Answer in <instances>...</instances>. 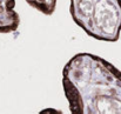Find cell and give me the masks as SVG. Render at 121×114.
I'll use <instances>...</instances> for the list:
<instances>
[{
    "label": "cell",
    "instance_id": "cell-1",
    "mask_svg": "<svg viewBox=\"0 0 121 114\" xmlns=\"http://www.w3.org/2000/svg\"><path fill=\"white\" fill-rule=\"evenodd\" d=\"M72 114H121V71L92 53L75 54L62 70Z\"/></svg>",
    "mask_w": 121,
    "mask_h": 114
},
{
    "label": "cell",
    "instance_id": "cell-2",
    "mask_svg": "<svg viewBox=\"0 0 121 114\" xmlns=\"http://www.w3.org/2000/svg\"><path fill=\"white\" fill-rule=\"evenodd\" d=\"M74 22L89 37L107 42L121 34V0H71Z\"/></svg>",
    "mask_w": 121,
    "mask_h": 114
},
{
    "label": "cell",
    "instance_id": "cell-3",
    "mask_svg": "<svg viewBox=\"0 0 121 114\" xmlns=\"http://www.w3.org/2000/svg\"><path fill=\"white\" fill-rule=\"evenodd\" d=\"M14 7L15 0H0V33H11L18 30L20 17Z\"/></svg>",
    "mask_w": 121,
    "mask_h": 114
},
{
    "label": "cell",
    "instance_id": "cell-4",
    "mask_svg": "<svg viewBox=\"0 0 121 114\" xmlns=\"http://www.w3.org/2000/svg\"><path fill=\"white\" fill-rule=\"evenodd\" d=\"M26 2L46 15L53 14L56 6V0H26Z\"/></svg>",
    "mask_w": 121,
    "mask_h": 114
}]
</instances>
